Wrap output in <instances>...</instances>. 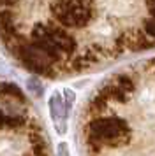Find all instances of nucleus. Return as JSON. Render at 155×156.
<instances>
[{"mask_svg": "<svg viewBox=\"0 0 155 156\" xmlns=\"http://www.w3.org/2000/svg\"><path fill=\"white\" fill-rule=\"evenodd\" d=\"M32 37H34L35 44L42 46L44 49L53 53L60 60H62L63 55H70L76 48L74 39L67 32H63L62 28H56V27H49V25L35 27V30L32 32Z\"/></svg>", "mask_w": 155, "mask_h": 156, "instance_id": "3", "label": "nucleus"}, {"mask_svg": "<svg viewBox=\"0 0 155 156\" xmlns=\"http://www.w3.org/2000/svg\"><path fill=\"white\" fill-rule=\"evenodd\" d=\"M18 56L21 58V62L27 65L30 70L42 74V76H51L53 74V67L60 60L55 56L53 53H49L48 49H44L39 44H23L18 51Z\"/></svg>", "mask_w": 155, "mask_h": 156, "instance_id": "4", "label": "nucleus"}, {"mask_svg": "<svg viewBox=\"0 0 155 156\" xmlns=\"http://www.w3.org/2000/svg\"><path fill=\"white\" fill-rule=\"evenodd\" d=\"M132 91H134V81L132 79L129 77V76H118V77L113 79L109 84H106L99 93H100L108 102H109V100H116V102L125 104L127 100H129V95Z\"/></svg>", "mask_w": 155, "mask_h": 156, "instance_id": "5", "label": "nucleus"}, {"mask_svg": "<svg viewBox=\"0 0 155 156\" xmlns=\"http://www.w3.org/2000/svg\"><path fill=\"white\" fill-rule=\"evenodd\" d=\"M58 156H69L67 154V146H65V144H60V147H58Z\"/></svg>", "mask_w": 155, "mask_h": 156, "instance_id": "8", "label": "nucleus"}, {"mask_svg": "<svg viewBox=\"0 0 155 156\" xmlns=\"http://www.w3.org/2000/svg\"><path fill=\"white\" fill-rule=\"evenodd\" d=\"M27 156H35V154H27Z\"/></svg>", "mask_w": 155, "mask_h": 156, "instance_id": "11", "label": "nucleus"}, {"mask_svg": "<svg viewBox=\"0 0 155 156\" xmlns=\"http://www.w3.org/2000/svg\"><path fill=\"white\" fill-rule=\"evenodd\" d=\"M2 2H13V0H2Z\"/></svg>", "mask_w": 155, "mask_h": 156, "instance_id": "10", "label": "nucleus"}, {"mask_svg": "<svg viewBox=\"0 0 155 156\" xmlns=\"http://www.w3.org/2000/svg\"><path fill=\"white\" fill-rule=\"evenodd\" d=\"M92 0H55L51 12L65 27L81 28L92 18Z\"/></svg>", "mask_w": 155, "mask_h": 156, "instance_id": "2", "label": "nucleus"}, {"mask_svg": "<svg viewBox=\"0 0 155 156\" xmlns=\"http://www.w3.org/2000/svg\"><path fill=\"white\" fill-rule=\"evenodd\" d=\"M145 30H146V34L150 37H153L155 39V18H152V20H148L146 23H145Z\"/></svg>", "mask_w": 155, "mask_h": 156, "instance_id": "7", "label": "nucleus"}, {"mask_svg": "<svg viewBox=\"0 0 155 156\" xmlns=\"http://www.w3.org/2000/svg\"><path fill=\"white\" fill-rule=\"evenodd\" d=\"M25 123V118L18 112H9V111H4L0 107V128H11V130H16V128L23 126Z\"/></svg>", "mask_w": 155, "mask_h": 156, "instance_id": "6", "label": "nucleus"}, {"mask_svg": "<svg viewBox=\"0 0 155 156\" xmlns=\"http://www.w3.org/2000/svg\"><path fill=\"white\" fill-rule=\"evenodd\" d=\"M150 11H152V14L155 16V0H150Z\"/></svg>", "mask_w": 155, "mask_h": 156, "instance_id": "9", "label": "nucleus"}, {"mask_svg": "<svg viewBox=\"0 0 155 156\" xmlns=\"http://www.w3.org/2000/svg\"><path fill=\"white\" fill-rule=\"evenodd\" d=\"M86 146L92 153H100L106 147H118L130 142V128L120 118H95L85 126Z\"/></svg>", "mask_w": 155, "mask_h": 156, "instance_id": "1", "label": "nucleus"}]
</instances>
